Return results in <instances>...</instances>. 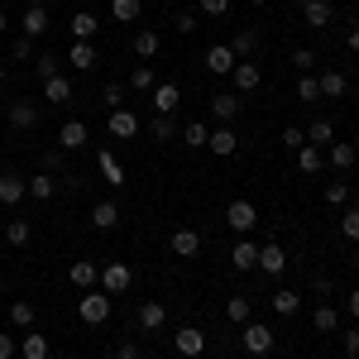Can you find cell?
Instances as JSON below:
<instances>
[{
	"instance_id": "obj_2",
	"label": "cell",
	"mask_w": 359,
	"mask_h": 359,
	"mask_svg": "<svg viewBox=\"0 0 359 359\" xmlns=\"http://www.w3.org/2000/svg\"><path fill=\"white\" fill-rule=\"evenodd\" d=\"M39 120H43V101H34V96H20V101H10V125L29 135V130H39Z\"/></svg>"
},
{
	"instance_id": "obj_64",
	"label": "cell",
	"mask_w": 359,
	"mask_h": 359,
	"mask_svg": "<svg viewBox=\"0 0 359 359\" xmlns=\"http://www.w3.org/2000/svg\"><path fill=\"white\" fill-rule=\"evenodd\" d=\"M163 5H177V0H163Z\"/></svg>"
},
{
	"instance_id": "obj_50",
	"label": "cell",
	"mask_w": 359,
	"mask_h": 359,
	"mask_svg": "<svg viewBox=\"0 0 359 359\" xmlns=\"http://www.w3.org/2000/svg\"><path fill=\"white\" fill-rule=\"evenodd\" d=\"M10 57H15V62H29V57H34V43H29L25 34H20V39L10 43Z\"/></svg>"
},
{
	"instance_id": "obj_28",
	"label": "cell",
	"mask_w": 359,
	"mask_h": 359,
	"mask_svg": "<svg viewBox=\"0 0 359 359\" xmlns=\"http://www.w3.org/2000/svg\"><path fill=\"white\" fill-rule=\"evenodd\" d=\"M302 135H306V144H316V149H321V144H335V125L326 120V115H316V120L306 125Z\"/></svg>"
},
{
	"instance_id": "obj_37",
	"label": "cell",
	"mask_w": 359,
	"mask_h": 359,
	"mask_svg": "<svg viewBox=\"0 0 359 359\" xmlns=\"http://www.w3.org/2000/svg\"><path fill=\"white\" fill-rule=\"evenodd\" d=\"M111 15L120 25H135L139 15H144V0H111Z\"/></svg>"
},
{
	"instance_id": "obj_53",
	"label": "cell",
	"mask_w": 359,
	"mask_h": 359,
	"mask_svg": "<svg viewBox=\"0 0 359 359\" xmlns=\"http://www.w3.org/2000/svg\"><path fill=\"white\" fill-rule=\"evenodd\" d=\"M292 67L311 72V67H316V53H311V48H297V53H292Z\"/></svg>"
},
{
	"instance_id": "obj_23",
	"label": "cell",
	"mask_w": 359,
	"mask_h": 359,
	"mask_svg": "<svg viewBox=\"0 0 359 359\" xmlns=\"http://www.w3.org/2000/svg\"><path fill=\"white\" fill-rule=\"evenodd\" d=\"M211 115H216L221 125H230V120L240 115V96H235V91H216V96H211Z\"/></svg>"
},
{
	"instance_id": "obj_29",
	"label": "cell",
	"mask_w": 359,
	"mask_h": 359,
	"mask_svg": "<svg viewBox=\"0 0 359 359\" xmlns=\"http://www.w3.org/2000/svg\"><path fill=\"white\" fill-rule=\"evenodd\" d=\"M316 82H321V101H340L345 96V72H335V67H326Z\"/></svg>"
},
{
	"instance_id": "obj_6",
	"label": "cell",
	"mask_w": 359,
	"mask_h": 359,
	"mask_svg": "<svg viewBox=\"0 0 359 359\" xmlns=\"http://www.w3.org/2000/svg\"><path fill=\"white\" fill-rule=\"evenodd\" d=\"M230 82H235V96H245V91H259V82H264V72H259V62H254V57H245V62H235Z\"/></svg>"
},
{
	"instance_id": "obj_17",
	"label": "cell",
	"mask_w": 359,
	"mask_h": 359,
	"mask_svg": "<svg viewBox=\"0 0 359 359\" xmlns=\"http://www.w3.org/2000/svg\"><path fill=\"white\" fill-rule=\"evenodd\" d=\"M20 34H25L29 43H34V39H43V34H48V10H43V5L25 10V20H20Z\"/></svg>"
},
{
	"instance_id": "obj_35",
	"label": "cell",
	"mask_w": 359,
	"mask_h": 359,
	"mask_svg": "<svg viewBox=\"0 0 359 359\" xmlns=\"http://www.w3.org/2000/svg\"><path fill=\"white\" fill-rule=\"evenodd\" d=\"M355 158H359V149H355V144H331V149H326V163L340 168V172L355 163Z\"/></svg>"
},
{
	"instance_id": "obj_63",
	"label": "cell",
	"mask_w": 359,
	"mask_h": 359,
	"mask_svg": "<svg viewBox=\"0 0 359 359\" xmlns=\"http://www.w3.org/2000/svg\"><path fill=\"white\" fill-rule=\"evenodd\" d=\"M0 82H5V67H0Z\"/></svg>"
},
{
	"instance_id": "obj_12",
	"label": "cell",
	"mask_w": 359,
	"mask_h": 359,
	"mask_svg": "<svg viewBox=\"0 0 359 359\" xmlns=\"http://www.w3.org/2000/svg\"><path fill=\"white\" fill-rule=\"evenodd\" d=\"M67 283H72V287H77V292H91V287H96V283H101V269H96V264H91V259H77V264H72V269H67Z\"/></svg>"
},
{
	"instance_id": "obj_56",
	"label": "cell",
	"mask_w": 359,
	"mask_h": 359,
	"mask_svg": "<svg viewBox=\"0 0 359 359\" xmlns=\"http://www.w3.org/2000/svg\"><path fill=\"white\" fill-rule=\"evenodd\" d=\"M230 10V0H201V15H225Z\"/></svg>"
},
{
	"instance_id": "obj_39",
	"label": "cell",
	"mask_w": 359,
	"mask_h": 359,
	"mask_svg": "<svg viewBox=\"0 0 359 359\" xmlns=\"http://www.w3.org/2000/svg\"><path fill=\"white\" fill-rule=\"evenodd\" d=\"M297 96H302L306 106L321 101V82H316V72H302V77H297Z\"/></svg>"
},
{
	"instance_id": "obj_58",
	"label": "cell",
	"mask_w": 359,
	"mask_h": 359,
	"mask_svg": "<svg viewBox=\"0 0 359 359\" xmlns=\"http://www.w3.org/2000/svg\"><path fill=\"white\" fill-rule=\"evenodd\" d=\"M345 43H350V53H359V29H350V34H345Z\"/></svg>"
},
{
	"instance_id": "obj_21",
	"label": "cell",
	"mask_w": 359,
	"mask_h": 359,
	"mask_svg": "<svg viewBox=\"0 0 359 359\" xmlns=\"http://www.w3.org/2000/svg\"><path fill=\"white\" fill-rule=\"evenodd\" d=\"M254 264H259V245H254V240H240V245L230 249V269H235V273H249Z\"/></svg>"
},
{
	"instance_id": "obj_8",
	"label": "cell",
	"mask_w": 359,
	"mask_h": 359,
	"mask_svg": "<svg viewBox=\"0 0 359 359\" xmlns=\"http://www.w3.org/2000/svg\"><path fill=\"white\" fill-rule=\"evenodd\" d=\"M235 62H240V57H235L230 43H211V48H206V72H216V77H230Z\"/></svg>"
},
{
	"instance_id": "obj_14",
	"label": "cell",
	"mask_w": 359,
	"mask_h": 359,
	"mask_svg": "<svg viewBox=\"0 0 359 359\" xmlns=\"http://www.w3.org/2000/svg\"><path fill=\"white\" fill-rule=\"evenodd\" d=\"M297 5H302V15H306V25H311V29H331V20H335L331 0H297Z\"/></svg>"
},
{
	"instance_id": "obj_31",
	"label": "cell",
	"mask_w": 359,
	"mask_h": 359,
	"mask_svg": "<svg viewBox=\"0 0 359 359\" xmlns=\"http://www.w3.org/2000/svg\"><path fill=\"white\" fill-rule=\"evenodd\" d=\"M91 225H96V230H115V225H120V206H115V201H96V206H91Z\"/></svg>"
},
{
	"instance_id": "obj_32",
	"label": "cell",
	"mask_w": 359,
	"mask_h": 359,
	"mask_svg": "<svg viewBox=\"0 0 359 359\" xmlns=\"http://www.w3.org/2000/svg\"><path fill=\"white\" fill-rule=\"evenodd\" d=\"M311 326H316V331H321V335L340 331V311H335L331 302H321V306H316V311H311Z\"/></svg>"
},
{
	"instance_id": "obj_9",
	"label": "cell",
	"mask_w": 359,
	"mask_h": 359,
	"mask_svg": "<svg viewBox=\"0 0 359 359\" xmlns=\"http://www.w3.org/2000/svg\"><path fill=\"white\" fill-rule=\"evenodd\" d=\"M172 350L182 359H196L201 350H206V331H196V326H182V331L172 335Z\"/></svg>"
},
{
	"instance_id": "obj_48",
	"label": "cell",
	"mask_w": 359,
	"mask_h": 359,
	"mask_svg": "<svg viewBox=\"0 0 359 359\" xmlns=\"http://www.w3.org/2000/svg\"><path fill=\"white\" fill-rule=\"evenodd\" d=\"M340 345H345V359H359V326H345Z\"/></svg>"
},
{
	"instance_id": "obj_46",
	"label": "cell",
	"mask_w": 359,
	"mask_h": 359,
	"mask_svg": "<svg viewBox=\"0 0 359 359\" xmlns=\"http://www.w3.org/2000/svg\"><path fill=\"white\" fill-rule=\"evenodd\" d=\"M326 201L331 206H350V182H326Z\"/></svg>"
},
{
	"instance_id": "obj_1",
	"label": "cell",
	"mask_w": 359,
	"mask_h": 359,
	"mask_svg": "<svg viewBox=\"0 0 359 359\" xmlns=\"http://www.w3.org/2000/svg\"><path fill=\"white\" fill-rule=\"evenodd\" d=\"M111 311H115V297H111V292H101V287H91V292L77 297V316H82L86 326H106Z\"/></svg>"
},
{
	"instance_id": "obj_57",
	"label": "cell",
	"mask_w": 359,
	"mask_h": 359,
	"mask_svg": "<svg viewBox=\"0 0 359 359\" xmlns=\"http://www.w3.org/2000/svg\"><path fill=\"white\" fill-rule=\"evenodd\" d=\"M345 311H350V316H359V287L350 292V297H345Z\"/></svg>"
},
{
	"instance_id": "obj_44",
	"label": "cell",
	"mask_w": 359,
	"mask_h": 359,
	"mask_svg": "<svg viewBox=\"0 0 359 359\" xmlns=\"http://www.w3.org/2000/svg\"><path fill=\"white\" fill-rule=\"evenodd\" d=\"M57 67H62V62H57L53 53H39V57H34V72H39V82H48V77H57Z\"/></svg>"
},
{
	"instance_id": "obj_41",
	"label": "cell",
	"mask_w": 359,
	"mask_h": 359,
	"mask_svg": "<svg viewBox=\"0 0 359 359\" xmlns=\"http://www.w3.org/2000/svg\"><path fill=\"white\" fill-rule=\"evenodd\" d=\"M10 321H15L20 331H34V321H39V316H34V306H29V302H15V306H10Z\"/></svg>"
},
{
	"instance_id": "obj_20",
	"label": "cell",
	"mask_w": 359,
	"mask_h": 359,
	"mask_svg": "<svg viewBox=\"0 0 359 359\" xmlns=\"http://www.w3.org/2000/svg\"><path fill=\"white\" fill-rule=\"evenodd\" d=\"M67 101H72V82H67L62 72L48 77V82H43V106H67Z\"/></svg>"
},
{
	"instance_id": "obj_19",
	"label": "cell",
	"mask_w": 359,
	"mask_h": 359,
	"mask_svg": "<svg viewBox=\"0 0 359 359\" xmlns=\"http://www.w3.org/2000/svg\"><path fill=\"white\" fill-rule=\"evenodd\" d=\"M158 53H163V34H158V29H139L135 34V57L149 62V57H158Z\"/></svg>"
},
{
	"instance_id": "obj_45",
	"label": "cell",
	"mask_w": 359,
	"mask_h": 359,
	"mask_svg": "<svg viewBox=\"0 0 359 359\" xmlns=\"http://www.w3.org/2000/svg\"><path fill=\"white\" fill-rule=\"evenodd\" d=\"M29 235H34V225H29V221H10V225H5V240H10V245H29Z\"/></svg>"
},
{
	"instance_id": "obj_60",
	"label": "cell",
	"mask_w": 359,
	"mask_h": 359,
	"mask_svg": "<svg viewBox=\"0 0 359 359\" xmlns=\"http://www.w3.org/2000/svg\"><path fill=\"white\" fill-rule=\"evenodd\" d=\"M34 5H43V0H25V10H34Z\"/></svg>"
},
{
	"instance_id": "obj_27",
	"label": "cell",
	"mask_w": 359,
	"mask_h": 359,
	"mask_svg": "<svg viewBox=\"0 0 359 359\" xmlns=\"http://www.w3.org/2000/svg\"><path fill=\"white\" fill-rule=\"evenodd\" d=\"M67 62H72L77 72H91V67H96V48H91L86 39H72V48H67Z\"/></svg>"
},
{
	"instance_id": "obj_11",
	"label": "cell",
	"mask_w": 359,
	"mask_h": 359,
	"mask_svg": "<svg viewBox=\"0 0 359 359\" xmlns=\"http://www.w3.org/2000/svg\"><path fill=\"white\" fill-rule=\"evenodd\" d=\"M254 269H264L269 278H278L283 269H287V249L273 245V240H269V245H259V264H254Z\"/></svg>"
},
{
	"instance_id": "obj_5",
	"label": "cell",
	"mask_w": 359,
	"mask_h": 359,
	"mask_svg": "<svg viewBox=\"0 0 359 359\" xmlns=\"http://www.w3.org/2000/svg\"><path fill=\"white\" fill-rule=\"evenodd\" d=\"M225 221H230V230L249 235V230L259 225V211H254V201H245V196H240V201H230V206H225Z\"/></svg>"
},
{
	"instance_id": "obj_34",
	"label": "cell",
	"mask_w": 359,
	"mask_h": 359,
	"mask_svg": "<svg viewBox=\"0 0 359 359\" xmlns=\"http://www.w3.org/2000/svg\"><path fill=\"white\" fill-rule=\"evenodd\" d=\"M297 306H302V292H292V287H278L273 292V311L278 316H297Z\"/></svg>"
},
{
	"instance_id": "obj_16",
	"label": "cell",
	"mask_w": 359,
	"mask_h": 359,
	"mask_svg": "<svg viewBox=\"0 0 359 359\" xmlns=\"http://www.w3.org/2000/svg\"><path fill=\"white\" fill-rule=\"evenodd\" d=\"M135 321L144 326V331H163V326H168V306L163 302H139Z\"/></svg>"
},
{
	"instance_id": "obj_25",
	"label": "cell",
	"mask_w": 359,
	"mask_h": 359,
	"mask_svg": "<svg viewBox=\"0 0 359 359\" xmlns=\"http://www.w3.org/2000/svg\"><path fill=\"white\" fill-rule=\"evenodd\" d=\"M206 149H211V154H221V158H230V154L240 149V139H235V130H230V125H221V130H211Z\"/></svg>"
},
{
	"instance_id": "obj_3",
	"label": "cell",
	"mask_w": 359,
	"mask_h": 359,
	"mask_svg": "<svg viewBox=\"0 0 359 359\" xmlns=\"http://www.w3.org/2000/svg\"><path fill=\"white\" fill-rule=\"evenodd\" d=\"M130 283H135V269L115 259V264L101 269V283H96V287H101V292H111V297H120V292H130Z\"/></svg>"
},
{
	"instance_id": "obj_49",
	"label": "cell",
	"mask_w": 359,
	"mask_h": 359,
	"mask_svg": "<svg viewBox=\"0 0 359 359\" xmlns=\"http://www.w3.org/2000/svg\"><path fill=\"white\" fill-rule=\"evenodd\" d=\"M101 96H106V106H111V111H120L130 91H125V86H120V82H111V86H106V91H101Z\"/></svg>"
},
{
	"instance_id": "obj_51",
	"label": "cell",
	"mask_w": 359,
	"mask_h": 359,
	"mask_svg": "<svg viewBox=\"0 0 359 359\" xmlns=\"http://www.w3.org/2000/svg\"><path fill=\"white\" fill-rule=\"evenodd\" d=\"M302 144H306V135L297 130V125H287V130H283V149H292V154H297Z\"/></svg>"
},
{
	"instance_id": "obj_62",
	"label": "cell",
	"mask_w": 359,
	"mask_h": 359,
	"mask_svg": "<svg viewBox=\"0 0 359 359\" xmlns=\"http://www.w3.org/2000/svg\"><path fill=\"white\" fill-rule=\"evenodd\" d=\"M331 5H350V0H331Z\"/></svg>"
},
{
	"instance_id": "obj_55",
	"label": "cell",
	"mask_w": 359,
	"mask_h": 359,
	"mask_svg": "<svg viewBox=\"0 0 359 359\" xmlns=\"http://www.w3.org/2000/svg\"><path fill=\"white\" fill-rule=\"evenodd\" d=\"M20 355V340L15 335H0V359H15Z\"/></svg>"
},
{
	"instance_id": "obj_47",
	"label": "cell",
	"mask_w": 359,
	"mask_h": 359,
	"mask_svg": "<svg viewBox=\"0 0 359 359\" xmlns=\"http://www.w3.org/2000/svg\"><path fill=\"white\" fill-rule=\"evenodd\" d=\"M130 86H135V91H154V67H135V72H130Z\"/></svg>"
},
{
	"instance_id": "obj_4",
	"label": "cell",
	"mask_w": 359,
	"mask_h": 359,
	"mask_svg": "<svg viewBox=\"0 0 359 359\" xmlns=\"http://www.w3.org/2000/svg\"><path fill=\"white\" fill-rule=\"evenodd\" d=\"M240 340H245V350H249V355H269L278 335L269 331L264 321H245V331H240Z\"/></svg>"
},
{
	"instance_id": "obj_42",
	"label": "cell",
	"mask_w": 359,
	"mask_h": 359,
	"mask_svg": "<svg viewBox=\"0 0 359 359\" xmlns=\"http://www.w3.org/2000/svg\"><path fill=\"white\" fill-rule=\"evenodd\" d=\"M182 139H187V149H206V139H211V130H206L201 120H192V125L182 130Z\"/></svg>"
},
{
	"instance_id": "obj_18",
	"label": "cell",
	"mask_w": 359,
	"mask_h": 359,
	"mask_svg": "<svg viewBox=\"0 0 359 359\" xmlns=\"http://www.w3.org/2000/svg\"><path fill=\"white\" fill-rule=\"evenodd\" d=\"M48 355H53L48 335H39V331H25V335H20V359H48Z\"/></svg>"
},
{
	"instance_id": "obj_7",
	"label": "cell",
	"mask_w": 359,
	"mask_h": 359,
	"mask_svg": "<svg viewBox=\"0 0 359 359\" xmlns=\"http://www.w3.org/2000/svg\"><path fill=\"white\" fill-rule=\"evenodd\" d=\"M106 130H111V139H135L139 135V115L130 111V106H120V111L106 115Z\"/></svg>"
},
{
	"instance_id": "obj_59",
	"label": "cell",
	"mask_w": 359,
	"mask_h": 359,
	"mask_svg": "<svg viewBox=\"0 0 359 359\" xmlns=\"http://www.w3.org/2000/svg\"><path fill=\"white\" fill-rule=\"evenodd\" d=\"M5 29H10V15H5V10H0V34H5Z\"/></svg>"
},
{
	"instance_id": "obj_43",
	"label": "cell",
	"mask_w": 359,
	"mask_h": 359,
	"mask_svg": "<svg viewBox=\"0 0 359 359\" xmlns=\"http://www.w3.org/2000/svg\"><path fill=\"white\" fill-rule=\"evenodd\" d=\"M340 235H345L350 245H359V206H345V221H340Z\"/></svg>"
},
{
	"instance_id": "obj_40",
	"label": "cell",
	"mask_w": 359,
	"mask_h": 359,
	"mask_svg": "<svg viewBox=\"0 0 359 359\" xmlns=\"http://www.w3.org/2000/svg\"><path fill=\"white\" fill-rule=\"evenodd\" d=\"M149 135L168 144V139H177V125H172V115H154V125H149Z\"/></svg>"
},
{
	"instance_id": "obj_52",
	"label": "cell",
	"mask_w": 359,
	"mask_h": 359,
	"mask_svg": "<svg viewBox=\"0 0 359 359\" xmlns=\"http://www.w3.org/2000/svg\"><path fill=\"white\" fill-rule=\"evenodd\" d=\"M172 29H177V34H196V20L187 10H177V15H172Z\"/></svg>"
},
{
	"instance_id": "obj_54",
	"label": "cell",
	"mask_w": 359,
	"mask_h": 359,
	"mask_svg": "<svg viewBox=\"0 0 359 359\" xmlns=\"http://www.w3.org/2000/svg\"><path fill=\"white\" fill-rule=\"evenodd\" d=\"M43 172H62V149H48V154H43Z\"/></svg>"
},
{
	"instance_id": "obj_22",
	"label": "cell",
	"mask_w": 359,
	"mask_h": 359,
	"mask_svg": "<svg viewBox=\"0 0 359 359\" xmlns=\"http://www.w3.org/2000/svg\"><path fill=\"white\" fill-rule=\"evenodd\" d=\"M177 106H182V91H177L172 82H158V86H154V111H158V115H172Z\"/></svg>"
},
{
	"instance_id": "obj_38",
	"label": "cell",
	"mask_w": 359,
	"mask_h": 359,
	"mask_svg": "<svg viewBox=\"0 0 359 359\" xmlns=\"http://www.w3.org/2000/svg\"><path fill=\"white\" fill-rule=\"evenodd\" d=\"M249 311H254V306H249V297H230V302H225V321H230V326H245Z\"/></svg>"
},
{
	"instance_id": "obj_13",
	"label": "cell",
	"mask_w": 359,
	"mask_h": 359,
	"mask_svg": "<svg viewBox=\"0 0 359 359\" xmlns=\"http://www.w3.org/2000/svg\"><path fill=\"white\" fill-rule=\"evenodd\" d=\"M29 196V182L20 172H0V206H20Z\"/></svg>"
},
{
	"instance_id": "obj_33",
	"label": "cell",
	"mask_w": 359,
	"mask_h": 359,
	"mask_svg": "<svg viewBox=\"0 0 359 359\" xmlns=\"http://www.w3.org/2000/svg\"><path fill=\"white\" fill-rule=\"evenodd\" d=\"M230 48H235V57H240V62H245V57H254V53H259V29H240Z\"/></svg>"
},
{
	"instance_id": "obj_24",
	"label": "cell",
	"mask_w": 359,
	"mask_h": 359,
	"mask_svg": "<svg viewBox=\"0 0 359 359\" xmlns=\"http://www.w3.org/2000/svg\"><path fill=\"white\" fill-rule=\"evenodd\" d=\"M29 182V196H34V201H53L57 196V177L53 172H34V177H25Z\"/></svg>"
},
{
	"instance_id": "obj_36",
	"label": "cell",
	"mask_w": 359,
	"mask_h": 359,
	"mask_svg": "<svg viewBox=\"0 0 359 359\" xmlns=\"http://www.w3.org/2000/svg\"><path fill=\"white\" fill-rule=\"evenodd\" d=\"M96 15H91V10H77V15H72V39H86V43H91V39H96Z\"/></svg>"
},
{
	"instance_id": "obj_10",
	"label": "cell",
	"mask_w": 359,
	"mask_h": 359,
	"mask_svg": "<svg viewBox=\"0 0 359 359\" xmlns=\"http://www.w3.org/2000/svg\"><path fill=\"white\" fill-rule=\"evenodd\" d=\"M168 249H172L177 259H196V254H201V235H196L192 225H182V230H172V240H168Z\"/></svg>"
},
{
	"instance_id": "obj_30",
	"label": "cell",
	"mask_w": 359,
	"mask_h": 359,
	"mask_svg": "<svg viewBox=\"0 0 359 359\" xmlns=\"http://www.w3.org/2000/svg\"><path fill=\"white\" fill-rule=\"evenodd\" d=\"M297 168H302L306 177H316V172L326 168V154H321L316 144H302V149H297Z\"/></svg>"
},
{
	"instance_id": "obj_15",
	"label": "cell",
	"mask_w": 359,
	"mask_h": 359,
	"mask_svg": "<svg viewBox=\"0 0 359 359\" xmlns=\"http://www.w3.org/2000/svg\"><path fill=\"white\" fill-rule=\"evenodd\" d=\"M91 144V130H86L82 120H62V130H57V149H86Z\"/></svg>"
},
{
	"instance_id": "obj_61",
	"label": "cell",
	"mask_w": 359,
	"mask_h": 359,
	"mask_svg": "<svg viewBox=\"0 0 359 359\" xmlns=\"http://www.w3.org/2000/svg\"><path fill=\"white\" fill-rule=\"evenodd\" d=\"M249 5H269V0H249Z\"/></svg>"
},
{
	"instance_id": "obj_26",
	"label": "cell",
	"mask_w": 359,
	"mask_h": 359,
	"mask_svg": "<svg viewBox=\"0 0 359 359\" xmlns=\"http://www.w3.org/2000/svg\"><path fill=\"white\" fill-rule=\"evenodd\" d=\"M96 168H101V177H106L111 187H125V168H120V158H115L111 149H101V154H96Z\"/></svg>"
}]
</instances>
